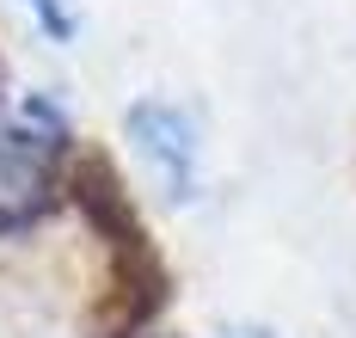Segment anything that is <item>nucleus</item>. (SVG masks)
<instances>
[{
	"mask_svg": "<svg viewBox=\"0 0 356 338\" xmlns=\"http://www.w3.org/2000/svg\"><path fill=\"white\" fill-rule=\"evenodd\" d=\"M62 154H68V123L43 99L25 105V129H0V234L49 216Z\"/></svg>",
	"mask_w": 356,
	"mask_h": 338,
	"instance_id": "obj_1",
	"label": "nucleus"
},
{
	"mask_svg": "<svg viewBox=\"0 0 356 338\" xmlns=\"http://www.w3.org/2000/svg\"><path fill=\"white\" fill-rule=\"evenodd\" d=\"M25 6L37 13V25H43L56 43H68V38H74V6H68V0H25Z\"/></svg>",
	"mask_w": 356,
	"mask_h": 338,
	"instance_id": "obj_4",
	"label": "nucleus"
},
{
	"mask_svg": "<svg viewBox=\"0 0 356 338\" xmlns=\"http://www.w3.org/2000/svg\"><path fill=\"white\" fill-rule=\"evenodd\" d=\"M129 136L147 154V166L166 179V191L191 197V185H197V129H191V117H178L172 105L147 99V105L129 111Z\"/></svg>",
	"mask_w": 356,
	"mask_h": 338,
	"instance_id": "obj_3",
	"label": "nucleus"
},
{
	"mask_svg": "<svg viewBox=\"0 0 356 338\" xmlns=\"http://www.w3.org/2000/svg\"><path fill=\"white\" fill-rule=\"evenodd\" d=\"M68 197L80 203V216L92 222V234L111 246V259L147 252V227H142V216H136L123 179H117V166H111L99 148H80L68 160Z\"/></svg>",
	"mask_w": 356,
	"mask_h": 338,
	"instance_id": "obj_2",
	"label": "nucleus"
}]
</instances>
